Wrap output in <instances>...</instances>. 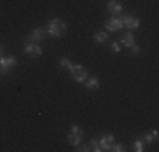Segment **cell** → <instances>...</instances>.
<instances>
[{
  "mask_svg": "<svg viewBox=\"0 0 159 152\" xmlns=\"http://www.w3.org/2000/svg\"><path fill=\"white\" fill-rule=\"evenodd\" d=\"M59 64H61V68H64V69H71V68H73V64H71V61L68 58H63L59 61Z\"/></svg>",
  "mask_w": 159,
  "mask_h": 152,
  "instance_id": "17",
  "label": "cell"
},
{
  "mask_svg": "<svg viewBox=\"0 0 159 152\" xmlns=\"http://www.w3.org/2000/svg\"><path fill=\"white\" fill-rule=\"evenodd\" d=\"M115 142V137L112 134H105L103 137L100 139V145H102V150H108L110 149V145Z\"/></svg>",
  "mask_w": 159,
  "mask_h": 152,
  "instance_id": "8",
  "label": "cell"
},
{
  "mask_svg": "<svg viewBox=\"0 0 159 152\" xmlns=\"http://www.w3.org/2000/svg\"><path fill=\"white\" fill-rule=\"evenodd\" d=\"M112 51L115 52V54H119L120 52V42H112Z\"/></svg>",
  "mask_w": 159,
  "mask_h": 152,
  "instance_id": "20",
  "label": "cell"
},
{
  "mask_svg": "<svg viewBox=\"0 0 159 152\" xmlns=\"http://www.w3.org/2000/svg\"><path fill=\"white\" fill-rule=\"evenodd\" d=\"M134 36H132V32H125L122 36V39H120V42H122L124 46H125V47H130V46H134L135 42H134Z\"/></svg>",
  "mask_w": 159,
  "mask_h": 152,
  "instance_id": "10",
  "label": "cell"
},
{
  "mask_svg": "<svg viewBox=\"0 0 159 152\" xmlns=\"http://www.w3.org/2000/svg\"><path fill=\"white\" fill-rule=\"evenodd\" d=\"M107 10H108V14L117 15V14H120V12L124 10V7H122V3H119L117 0H108V3H107Z\"/></svg>",
  "mask_w": 159,
  "mask_h": 152,
  "instance_id": "7",
  "label": "cell"
},
{
  "mask_svg": "<svg viewBox=\"0 0 159 152\" xmlns=\"http://www.w3.org/2000/svg\"><path fill=\"white\" fill-rule=\"evenodd\" d=\"M71 74H73L75 81L78 83H85V79L88 78V69L86 68H83L81 64H73V68H71Z\"/></svg>",
  "mask_w": 159,
  "mask_h": 152,
  "instance_id": "2",
  "label": "cell"
},
{
  "mask_svg": "<svg viewBox=\"0 0 159 152\" xmlns=\"http://www.w3.org/2000/svg\"><path fill=\"white\" fill-rule=\"evenodd\" d=\"M108 150H113V152H124V150H125V145H124V144H115V142H113Z\"/></svg>",
  "mask_w": 159,
  "mask_h": 152,
  "instance_id": "16",
  "label": "cell"
},
{
  "mask_svg": "<svg viewBox=\"0 0 159 152\" xmlns=\"http://www.w3.org/2000/svg\"><path fill=\"white\" fill-rule=\"evenodd\" d=\"M68 142L71 144L73 147H76V145H80V142H81V137L80 135H76V134H68Z\"/></svg>",
  "mask_w": 159,
  "mask_h": 152,
  "instance_id": "12",
  "label": "cell"
},
{
  "mask_svg": "<svg viewBox=\"0 0 159 152\" xmlns=\"http://www.w3.org/2000/svg\"><path fill=\"white\" fill-rule=\"evenodd\" d=\"M105 27H107L108 32H117V30H120V29L124 27V22H122V19L113 17V19H110V20L105 24Z\"/></svg>",
  "mask_w": 159,
  "mask_h": 152,
  "instance_id": "4",
  "label": "cell"
},
{
  "mask_svg": "<svg viewBox=\"0 0 159 152\" xmlns=\"http://www.w3.org/2000/svg\"><path fill=\"white\" fill-rule=\"evenodd\" d=\"M85 86L88 90H97L98 86H100V81H98V78H95V76H93V78H86L85 79Z\"/></svg>",
  "mask_w": 159,
  "mask_h": 152,
  "instance_id": "11",
  "label": "cell"
},
{
  "mask_svg": "<svg viewBox=\"0 0 159 152\" xmlns=\"http://www.w3.org/2000/svg\"><path fill=\"white\" fill-rule=\"evenodd\" d=\"M132 147H134L135 152H142L144 150V142H142L141 139H135L134 142H132Z\"/></svg>",
  "mask_w": 159,
  "mask_h": 152,
  "instance_id": "15",
  "label": "cell"
},
{
  "mask_svg": "<svg viewBox=\"0 0 159 152\" xmlns=\"http://www.w3.org/2000/svg\"><path fill=\"white\" fill-rule=\"evenodd\" d=\"M90 149H92V150H95V152H102L100 140H97V139H92V140H90Z\"/></svg>",
  "mask_w": 159,
  "mask_h": 152,
  "instance_id": "14",
  "label": "cell"
},
{
  "mask_svg": "<svg viewBox=\"0 0 159 152\" xmlns=\"http://www.w3.org/2000/svg\"><path fill=\"white\" fill-rule=\"evenodd\" d=\"M0 54H2V47H0ZM0 58H2V56H0Z\"/></svg>",
  "mask_w": 159,
  "mask_h": 152,
  "instance_id": "24",
  "label": "cell"
},
{
  "mask_svg": "<svg viewBox=\"0 0 159 152\" xmlns=\"http://www.w3.org/2000/svg\"><path fill=\"white\" fill-rule=\"evenodd\" d=\"M44 36H46V30L41 29V27H36L31 30V34H29V37L25 41H31V42H36V41H43Z\"/></svg>",
  "mask_w": 159,
  "mask_h": 152,
  "instance_id": "5",
  "label": "cell"
},
{
  "mask_svg": "<svg viewBox=\"0 0 159 152\" xmlns=\"http://www.w3.org/2000/svg\"><path fill=\"white\" fill-rule=\"evenodd\" d=\"M24 52L29 56H32V58H39V56L43 54V49H41V46H37L36 42H27L24 46Z\"/></svg>",
  "mask_w": 159,
  "mask_h": 152,
  "instance_id": "3",
  "label": "cell"
},
{
  "mask_svg": "<svg viewBox=\"0 0 159 152\" xmlns=\"http://www.w3.org/2000/svg\"><path fill=\"white\" fill-rule=\"evenodd\" d=\"M144 142H146V144H152L154 142V137H152L151 132H149V134H144Z\"/></svg>",
  "mask_w": 159,
  "mask_h": 152,
  "instance_id": "19",
  "label": "cell"
},
{
  "mask_svg": "<svg viewBox=\"0 0 159 152\" xmlns=\"http://www.w3.org/2000/svg\"><path fill=\"white\" fill-rule=\"evenodd\" d=\"M151 134H152V137H154V140H157V130H152V132H151Z\"/></svg>",
  "mask_w": 159,
  "mask_h": 152,
  "instance_id": "23",
  "label": "cell"
},
{
  "mask_svg": "<svg viewBox=\"0 0 159 152\" xmlns=\"http://www.w3.org/2000/svg\"><path fill=\"white\" fill-rule=\"evenodd\" d=\"M93 39H95L98 44H103L105 41L108 39V34H107V32H97L95 36H93Z\"/></svg>",
  "mask_w": 159,
  "mask_h": 152,
  "instance_id": "13",
  "label": "cell"
},
{
  "mask_svg": "<svg viewBox=\"0 0 159 152\" xmlns=\"http://www.w3.org/2000/svg\"><path fill=\"white\" fill-rule=\"evenodd\" d=\"M122 22H124V27H127L129 30H134V29H137L139 27V19H135V17H132V15H125V17L122 19Z\"/></svg>",
  "mask_w": 159,
  "mask_h": 152,
  "instance_id": "6",
  "label": "cell"
},
{
  "mask_svg": "<svg viewBox=\"0 0 159 152\" xmlns=\"http://www.w3.org/2000/svg\"><path fill=\"white\" fill-rule=\"evenodd\" d=\"M78 150H81V152H88V150H92V149H90V145H81V149H78Z\"/></svg>",
  "mask_w": 159,
  "mask_h": 152,
  "instance_id": "22",
  "label": "cell"
},
{
  "mask_svg": "<svg viewBox=\"0 0 159 152\" xmlns=\"http://www.w3.org/2000/svg\"><path fill=\"white\" fill-rule=\"evenodd\" d=\"M130 49H132V54H135V56H137V54H139V52H141V47H139V46H137V44H134V46H130Z\"/></svg>",
  "mask_w": 159,
  "mask_h": 152,
  "instance_id": "21",
  "label": "cell"
},
{
  "mask_svg": "<svg viewBox=\"0 0 159 152\" xmlns=\"http://www.w3.org/2000/svg\"><path fill=\"white\" fill-rule=\"evenodd\" d=\"M68 30L66 24L61 20V19H52V20L48 22V27H46V32L49 34L51 37H61L64 32Z\"/></svg>",
  "mask_w": 159,
  "mask_h": 152,
  "instance_id": "1",
  "label": "cell"
},
{
  "mask_svg": "<svg viewBox=\"0 0 159 152\" xmlns=\"http://www.w3.org/2000/svg\"><path fill=\"white\" fill-rule=\"evenodd\" d=\"M70 132H71V134H76V135H80V137H83V128L78 127V125H73Z\"/></svg>",
  "mask_w": 159,
  "mask_h": 152,
  "instance_id": "18",
  "label": "cell"
},
{
  "mask_svg": "<svg viewBox=\"0 0 159 152\" xmlns=\"http://www.w3.org/2000/svg\"><path fill=\"white\" fill-rule=\"evenodd\" d=\"M16 64H17L16 58H0V68L5 69V71H10Z\"/></svg>",
  "mask_w": 159,
  "mask_h": 152,
  "instance_id": "9",
  "label": "cell"
}]
</instances>
